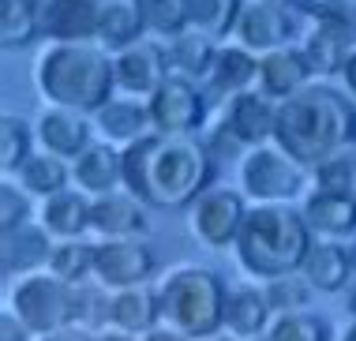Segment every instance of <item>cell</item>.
Returning <instances> with one entry per match:
<instances>
[{"mask_svg": "<svg viewBox=\"0 0 356 341\" xmlns=\"http://www.w3.org/2000/svg\"><path fill=\"white\" fill-rule=\"evenodd\" d=\"M312 177H315V188L319 191H334V195H345V199H356V154L353 150L334 154L330 161L315 165Z\"/></svg>", "mask_w": 356, "mask_h": 341, "instance_id": "e575fe53", "label": "cell"}, {"mask_svg": "<svg viewBox=\"0 0 356 341\" xmlns=\"http://www.w3.org/2000/svg\"><path fill=\"white\" fill-rule=\"evenodd\" d=\"M94 26H98V45L120 53V49L143 42L147 0H94Z\"/></svg>", "mask_w": 356, "mask_h": 341, "instance_id": "5bb4252c", "label": "cell"}, {"mask_svg": "<svg viewBox=\"0 0 356 341\" xmlns=\"http://www.w3.org/2000/svg\"><path fill=\"white\" fill-rule=\"evenodd\" d=\"M266 334L270 341H330V323L312 311H289V315H274Z\"/></svg>", "mask_w": 356, "mask_h": 341, "instance_id": "836d02e7", "label": "cell"}, {"mask_svg": "<svg viewBox=\"0 0 356 341\" xmlns=\"http://www.w3.org/2000/svg\"><path fill=\"white\" fill-rule=\"evenodd\" d=\"M109 308H113V292L98 281L72 285V330H83L90 338L109 330Z\"/></svg>", "mask_w": 356, "mask_h": 341, "instance_id": "f1b7e54d", "label": "cell"}, {"mask_svg": "<svg viewBox=\"0 0 356 341\" xmlns=\"http://www.w3.org/2000/svg\"><path fill=\"white\" fill-rule=\"evenodd\" d=\"M341 79H345V90L356 97V49L349 53V61H345V68H341Z\"/></svg>", "mask_w": 356, "mask_h": 341, "instance_id": "b9f144b4", "label": "cell"}, {"mask_svg": "<svg viewBox=\"0 0 356 341\" xmlns=\"http://www.w3.org/2000/svg\"><path fill=\"white\" fill-rule=\"evenodd\" d=\"M42 12V34L53 42H94L98 45V26H94V0H38Z\"/></svg>", "mask_w": 356, "mask_h": 341, "instance_id": "d6986e66", "label": "cell"}, {"mask_svg": "<svg viewBox=\"0 0 356 341\" xmlns=\"http://www.w3.org/2000/svg\"><path fill=\"white\" fill-rule=\"evenodd\" d=\"M307 169L293 161L277 143L252 146L240 161V188L255 203H289L304 191Z\"/></svg>", "mask_w": 356, "mask_h": 341, "instance_id": "52a82bcc", "label": "cell"}, {"mask_svg": "<svg viewBox=\"0 0 356 341\" xmlns=\"http://www.w3.org/2000/svg\"><path fill=\"white\" fill-rule=\"evenodd\" d=\"M90 128L83 113H72V109H45L38 116V143L45 146L56 158H79V154L90 146Z\"/></svg>", "mask_w": 356, "mask_h": 341, "instance_id": "7402d4cb", "label": "cell"}, {"mask_svg": "<svg viewBox=\"0 0 356 341\" xmlns=\"http://www.w3.org/2000/svg\"><path fill=\"white\" fill-rule=\"evenodd\" d=\"M263 4H274V8H300L304 0H263Z\"/></svg>", "mask_w": 356, "mask_h": 341, "instance_id": "f6af8a7d", "label": "cell"}, {"mask_svg": "<svg viewBox=\"0 0 356 341\" xmlns=\"http://www.w3.org/2000/svg\"><path fill=\"white\" fill-rule=\"evenodd\" d=\"M353 274L356 270H353L349 248L338 240H315L307 259H304V267H300V278L315 292H341L353 281Z\"/></svg>", "mask_w": 356, "mask_h": 341, "instance_id": "44dd1931", "label": "cell"}, {"mask_svg": "<svg viewBox=\"0 0 356 341\" xmlns=\"http://www.w3.org/2000/svg\"><path fill=\"white\" fill-rule=\"evenodd\" d=\"M169 49L158 45V42H136L120 53H113V75H117V90H128V94H139V97H150L161 90V83L169 79Z\"/></svg>", "mask_w": 356, "mask_h": 341, "instance_id": "8fae6325", "label": "cell"}, {"mask_svg": "<svg viewBox=\"0 0 356 341\" xmlns=\"http://www.w3.org/2000/svg\"><path fill=\"white\" fill-rule=\"evenodd\" d=\"M150 124L154 132L161 135H191L203 128L207 120V97L195 83L180 79V75H169L161 83V90L147 102Z\"/></svg>", "mask_w": 356, "mask_h": 341, "instance_id": "9c48e42d", "label": "cell"}, {"mask_svg": "<svg viewBox=\"0 0 356 341\" xmlns=\"http://www.w3.org/2000/svg\"><path fill=\"white\" fill-rule=\"evenodd\" d=\"M236 38L255 56L274 53V49L289 45V38H293V15H289V8H274V4H263V0L244 4L240 23H236Z\"/></svg>", "mask_w": 356, "mask_h": 341, "instance_id": "9a60e30c", "label": "cell"}, {"mask_svg": "<svg viewBox=\"0 0 356 341\" xmlns=\"http://www.w3.org/2000/svg\"><path fill=\"white\" fill-rule=\"evenodd\" d=\"M263 292H266V300H270V311H274V315H289V311H304L315 289L307 285L300 274H289V278L266 281Z\"/></svg>", "mask_w": 356, "mask_h": 341, "instance_id": "74e56055", "label": "cell"}, {"mask_svg": "<svg viewBox=\"0 0 356 341\" xmlns=\"http://www.w3.org/2000/svg\"><path fill=\"white\" fill-rule=\"evenodd\" d=\"M244 0H191V31L218 42L225 34H236Z\"/></svg>", "mask_w": 356, "mask_h": 341, "instance_id": "d6a6232c", "label": "cell"}, {"mask_svg": "<svg viewBox=\"0 0 356 341\" xmlns=\"http://www.w3.org/2000/svg\"><path fill=\"white\" fill-rule=\"evenodd\" d=\"M312 244L315 237L300 210H293L289 203H259V207H248L244 229L233 248L240 267L252 278L274 281L300 274Z\"/></svg>", "mask_w": 356, "mask_h": 341, "instance_id": "277c9868", "label": "cell"}, {"mask_svg": "<svg viewBox=\"0 0 356 341\" xmlns=\"http://www.w3.org/2000/svg\"><path fill=\"white\" fill-rule=\"evenodd\" d=\"M161 326L180 330L191 341H207L225 330L229 289L207 267H177L161 281Z\"/></svg>", "mask_w": 356, "mask_h": 341, "instance_id": "5b68a950", "label": "cell"}, {"mask_svg": "<svg viewBox=\"0 0 356 341\" xmlns=\"http://www.w3.org/2000/svg\"><path fill=\"white\" fill-rule=\"evenodd\" d=\"M38 34H42L38 0H0V45L4 49L31 45Z\"/></svg>", "mask_w": 356, "mask_h": 341, "instance_id": "4dcf8cb0", "label": "cell"}, {"mask_svg": "<svg viewBox=\"0 0 356 341\" xmlns=\"http://www.w3.org/2000/svg\"><path fill=\"white\" fill-rule=\"evenodd\" d=\"M334 4H356V0H334Z\"/></svg>", "mask_w": 356, "mask_h": 341, "instance_id": "c3c4849f", "label": "cell"}, {"mask_svg": "<svg viewBox=\"0 0 356 341\" xmlns=\"http://www.w3.org/2000/svg\"><path fill=\"white\" fill-rule=\"evenodd\" d=\"M312 75H319V72L307 61L304 45H282L274 53L259 56V90L266 97H277V102H285V97L300 94L304 86H312Z\"/></svg>", "mask_w": 356, "mask_h": 341, "instance_id": "4fadbf2b", "label": "cell"}, {"mask_svg": "<svg viewBox=\"0 0 356 341\" xmlns=\"http://www.w3.org/2000/svg\"><path fill=\"white\" fill-rule=\"evenodd\" d=\"M274 124H277V102L266 97L263 90H244L229 97L225 116H221V132L236 146H263L274 143Z\"/></svg>", "mask_w": 356, "mask_h": 341, "instance_id": "7c38bea8", "label": "cell"}, {"mask_svg": "<svg viewBox=\"0 0 356 341\" xmlns=\"http://www.w3.org/2000/svg\"><path fill=\"white\" fill-rule=\"evenodd\" d=\"M31 338H34L31 330H26L12 311L4 308V315H0V341H31Z\"/></svg>", "mask_w": 356, "mask_h": 341, "instance_id": "ab89813d", "label": "cell"}, {"mask_svg": "<svg viewBox=\"0 0 356 341\" xmlns=\"http://www.w3.org/2000/svg\"><path fill=\"white\" fill-rule=\"evenodd\" d=\"M255 79H259V56L255 53H248L244 45L218 49V61H214V68H210V86H214V94L236 97V94H244Z\"/></svg>", "mask_w": 356, "mask_h": 341, "instance_id": "4316f807", "label": "cell"}, {"mask_svg": "<svg viewBox=\"0 0 356 341\" xmlns=\"http://www.w3.org/2000/svg\"><path fill=\"white\" fill-rule=\"evenodd\" d=\"M53 248L56 244L49 240V232L34 221L19 225L12 232H0V267H4V278H26V274H38V270H49V259H53Z\"/></svg>", "mask_w": 356, "mask_h": 341, "instance_id": "e0dca14e", "label": "cell"}, {"mask_svg": "<svg viewBox=\"0 0 356 341\" xmlns=\"http://www.w3.org/2000/svg\"><path fill=\"white\" fill-rule=\"evenodd\" d=\"M94 251H98V244L90 240H56L49 274L60 278L64 285H83L94 278Z\"/></svg>", "mask_w": 356, "mask_h": 341, "instance_id": "1f68e13d", "label": "cell"}, {"mask_svg": "<svg viewBox=\"0 0 356 341\" xmlns=\"http://www.w3.org/2000/svg\"><path fill=\"white\" fill-rule=\"evenodd\" d=\"M341 341H356V319H353L349 326H345V334H341Z\"/></svg>", "mask_w": 356, "mask_h": 341, "instance_id": "bcb514c9", "label": "cell"}, {"mask_svg": "<svg viewBox=\"0 0 356 341\" xmlns=\"http://www.w3.org/2000/svg\"><path fill=\"white\" fill-rule=\"evenodd\" d=\"M300 214H304L307 229H312V237L330 240V237H349V232H356V199H345V195L315 188L304 199Z\"/></svg>", "mask_w": 356, "mask_h": 341, "instance_id": "d4e9b609", "label": "cell"}, {"mask_svg": "<svg viewBox=\"0 0 356 341\" xmlns=\"http://www.w3.org/2000/svg\"><path fill=\"white\" fill-rule=\"evenodd\" d=\"M38 341H90V334H83V330H60V334L38 338Z\"/></svg>", "mask_w": 356, "mask_h": 341, "instance_id": "7bdbcfd3", "label": "cell"}, {"mask_svg": "<svg viewBox=\"0 0 356 341\" xmlns=\"http://www.w3.org/2000/svg\"><path fill=\"white\" fill-rule=\"evenodd\" d=\"M139 341H191V338H184L180 330H172V326H158V330H150V334H143Z\"/></svg>", "mask_w": 356, "mask_h": 341, "instance_id": "60d3db41", "label": "cell"}, {"mask_svg": "<svg viewBox=\"0 0 356 341\" xmlns=\"http://www.w3.org/2000/svg\"><path fill=\"white\" fill-rule=\"evenodd\" d=\"M244 218H248L244 195L233 188H210L191 203L188 225L207 248H229V244H236L240 229H244Z\"/></svg>", "mask_w": 356, "mask_h": 341, "instance_id": "ba28073f", "label": "cell"}, {"mask_svg": "<svg viewBox=\"0 0 356 341\" xmlns=\"http://www.w3.org/2000/svg\"><path fill=\"white\" fill-rule=\"evenodd\" d=\"M274 323V311H270V300H266L263 289H252V285H240L229 292V304H225V330L229 338L236 341H252V338H263Z\"/></svg>", "mask_w": 356, "mask_h": 341, "instance_id": "cb8c5ba5", "label": "cell"}, {"mask_svg": "<svg viewBox=\"0 0 356 341\" xmlns=\"http://www.w3.org/2000/svg\"><path fill=\"white\" fill-rule=\"evenodd\" d=\"M34 83L56 109L72 113H98L113 102L117 75H113L109 49L94 42H53L42 49L34 64Z\"/></svg>", "mask_w": 356, "mask_h": 341, "instance_id": "3957f363", "label": "cell"}, {"mask_svg": "<svg viewBox=\"0 0 356 341\" xmlns=\"http://www.w3.org/2000/svg\"><path fill=\"white\" fill-rule=\"evenodd\" d=\"M147 31L165 34L169 42L191 31V0H147Z\"/></svg>", "mask_w": 356, "mask_h": 341, "instance_id": "8d00e7d4", "label": "cell"}, {"mask_svg": "<svg viewBox=\"0 0 356 341\" xmlns=\"http://www.w3.org/2000/svg\"><path fill=\"white\" fill-rule=\"evenodd\" d=\"M68 177H72V169L64 165V158H56V154H49V150L31 154L26 165L19 169V184H23V191L38 195V199H49V195L64 191V188H68Z\"/></svg>", "mask_w": 356, "mask_h": 341, "instance_id": "f546056e", "label": "cell"}, {"mask_svg": "<svg viewBox=\"0 0 356 341\" xmlns=\"http://www.w3.org/2000/svg\"><path fill=\"white\" fill-rule=\"evenodd\" d=\"M252 341H270V334H263V338H252Z\"/></svg>", "mask_w": 356, "mask_h": 341, "instance_id": "681fc988", "label": "cell"}, {"mask_svg": "<svg viewBox=\"0 0 356 341\" xmlns=\"http://www.w3.org/2000/svg\"><path fill=\"white\" fill-rule=\"evenodd\" d=\"M8 311L34 338H49V334H60V330H72V285H64L49 270L26 274L8 292Z\"/></svg>", "mask_w": 356, "mask_h": 341, "instance_id": "8992f818", "label": "cell"}, {"mask_svg": "<svg viewBox=\"0 0 356 341\" xmlns=\"http://www.w3.org/2000/svg\"><path fill=\"white\" fill-rule=\"evenodd\" d=\"M158 259L143 240H98L94 251V281L113 292L147 285Z\"/></svg>", "mask_w": 356, "mask_h": 341, "instance_id": "30bf717a", "label": "cell"}, {"mask_svg": "<svg viewBox=\"0 0 356 341\" xmlns=\"http://www.w3.org/2000/svg\"><path fill=\"white\" fill-rule=\"evenodd\" d=\"M72 180L90 199L120 191L124 188V150H117L113 143H90L72 161Z\"/></svg>", "mask_w": 356, "mask_h": 341, "instance_id": "2e32d148", "label": "cell"}, {"mask_svg": "<svg viewBox=\"0 0 356 341\" xmlns=\"http://www.w3.org/2000/svg\"><path fill=\"white\" fill-rule=\"evenodd\" d=\"M90 341H139V338H131V334H124V330H102V334H94Z\"/></svg>", "mask_w": 356, "mask_h": 341, "instance_id": "ee69618b", "label": "cell"}, {"mask_svg": "<svg viewBox=\"0 0 356 341\" xmlns=\"http://www.w3.org/2000/svg\"><path fill=\"white\" fill-rule=\"evenodd\" d=\"M109 326L124 330L131 338H143L150 330L161 326V296L150 285H136V289H120L113 292V308H109Z\"/></svg>", "mask_w": 356, "mask_h": 341, "instance_id": "ffe728a7", "label": "cell"}, {"mask_svg": "<svg viewBox=\"0 0 356 341\" xmlns=\"http://www.w3.org/2000/svg\"><path fill=\"white\" fill-rule=\"evenodd\" d=\"M90 195L72 188L49 195V199H42V210H38L42 229L56 240H83V232L90 229Z\"/></svg>", "mask_w": 356, "mask_h": 341, "instance_id": "603a6c76", "label": "cell"}, {"mask_svg": "<svg viewBox=\"0 0 356 341\" xmlns=\"http://www.w3.org/2000/svg\"><path fill=\"white\" fill-rule=\"evenodd\" d=\"M218 61V45L210 38L195 34V31H184L169 42V64L177 68L180 79L195 83V79H210V68Z\"/></svg>", "mask_w": 356, "mask_h": 341, "instance_id": "83f0119b", "label": "cell"}, {"mask_svg": "<svg viewBox=\"0 0 356 341\" xmlns=\"http://www.w3.org/2000/svg\"><path fill=\"white\" fill-rule=\"evenodd\" d=\"M26 221H31V199L12 180H4L0 184V232H12Z\"/></svg>", "mask_w": 356, "mask_h": 341, "instance_id": "f35d334b", "label": "cell"}, {"mask_svg": "<svg viewBox=\"0 0 356 341\" xmlns=\"http://www.w3.org/2000/svg\"><path fill=\"white\" fill-rule=\"evenodd\" d=\"M207 341H236V338H221V334H214V338H207Z\"/></svg>", "mask_w": 356, "mask_h": 341, "instance_id": "7dc6e473", "label": "cell"}, {"mask_svg": "<svg viewBox=\"0 0 356 341\" xmlns=\"http://www.w3.org/2000/svg\"><path fill=\"white\" fill-rule=\"evenodd\" d=\"M214 158L191 135L150 132L139 143L124 146V188L143 207L158 210H191V203L210 191Z\"/></svg>", "mask_w": 356, "mask_h": 341, "instance_id": "6da1fadb", "label": "cell"}, {"mask_svg": "<svg viewBox=\"0 0 356 341\" xmlns=\"http://www.w3.org/2000/svg\"><path fill=\"white\" fill-rule=\"evenodd\" d=\"M90 229L105 240H139L147 229V210L131 191H113L90 203Z\"/></svg>", "mask_w": 356, "mask_h": 341, "instance_id": "ac0fdd59", "label": "cell"}, {"mask_svg": "<svg viewBox=\"0 0 356 341\" xmlns=\"http://www.w3.org/2000/svg\"><path fill=\"white\" fill-rule=\"evenodd\" d=\"M274 143L304 169L330 161L356 143V105L353 97L326 83H312L300 94L277 102Z\"/></svg>", "mask_w": 356, "mask_h": 341, "instance_id": "7a4b0ae2", "label": "cell"}, {"mask_svg": "<svg viewBox=\"0 0 356 341\" xmlns=\"http://www.w3.org/2000/svg\"><path fill=\"white\" fill-rule=\"evenodd\" d=\"M94 128L105 135V143L113 146H131L139 143L143 135L154 132L150 124V113H147V102H117L113 97L109 105H102L98 113H94Z\"/></svg>", "mask_w": 356, "mask_h": 341, "instance_id": "484cf974", "label": "cell"}, {"mask_svg": "<svg viewBox=\"0 0 356 341\" xmlns=\"http://www.w3.org/2000/svg\"><path fill=\"white\" fill-rule=\"evenodd\" d=\"M26 158H31V128L19 116H4L0 120V169H4V177L23 169Z\"/></svg>", "mask_w": 356, "mask_h": 341, "instance_id": "d590c367", "label": "cell"}]
</instances>
